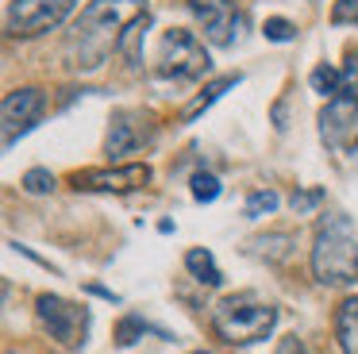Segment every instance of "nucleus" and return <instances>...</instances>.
<instances>
[{
  "instance_id": "nucleus-1",
  "label": "nucleus",
  "mask_w": 358,
  "mask_h": 354,
  "mask_svg": "<svg viewBox=\"0 0 358 354\" xmlns=\"http://www.w3.org/2000/svg\"><path fill=\"white\" fill-rule=\"evenodd\" d=\"M147 12V0H93L73 23L66 43V66L78 73H93L108 62L112 50H120V35L135 15Z\"/></svg>"
},
{
  "instance_id": "nucleus-2",
  "label": "nucleus",
  "mask_w": 358,
  "mask_h": 354,
  "mask_svg": "<svg viewBox=\"0 0 358 354\" xmlns=\"http://www.w3.org/2000/svg\"><path fill=\"white\" fill-rule=\"evenodd\" d=\"M312 277L320 285H355L358 281V235L350 215H320L312 243Z\"/></svg>"
},
{
  "instance_id": "nucleus-3",
  "label": "nucleus",
  "mask_w": 358,
  "mask_h": 354,
  "mask_svg": "<svg viewBox=\"0 0 358 354\" xmlns=\"http://www.w3.org/2000/svg\"><path fill=\"white\" fill-rule=\"evenodd\" d=\"M212 327L227 346H250L262 343L278 327V308L262 304L255 297H224L212 308Z\"/></svg>"
},
{
  "instance_id": "nucleus-4",
  "label": "nucleus",
  "mask_w": 358,
  "mask_h": 354,
  "mask_svg": "<svg viewBox=\"0 0 358 354\" xmlns=\"http://www.w3.org/2000/svg\"><path fill=\"white\" fill-rule=\"evenodd\" d=\"M158 77H170V81H201L212 69V58L204 50V43L193 35L189 27H170L158 38Z\"/></svg>"
},
{
  "instance_id": "nucleus-5",
  "label": "nucleus",
  "mask_w": 358,
  "mask_h": 354,
  "mask_svg": "<svg viewBox=\"0 0 358 354\" xmlns=\"http://www.w3.org/2000/svg\"><path fill=\"white\" fill-rule=\"evenodd\" d=\"M35 320L39 327L47 331L50 339H58L62 346L78 351L85 346V335H89V308L85 304H73L66 297H55V292H43L35 300Z\"/></svg>"
},
{
  "instance_id": "nucleus-6",
  "label": "nucleus",
  "mask_w": 358,
  "mask_h": 354,
  "mask_svg": "<svg viewBox=\"0 0 358 354\" xmlns=\"http://www.w3.org/2000/svg\"><path fill=\"white\" fill-rule=\"evenodd\" d=\"M73 4L78 0H12L8 4V35H16V38L47 35L50 27H58L73 12Z\"/></svg>"
},
{
  "instance_id": "nucleus-7",
  "label": "nucleus",
  "mask_w": 358,
  "mask_h": 354,
  "mask_svg": "<svg viewBox=\"0 0 358 354\" xmlns=\"http://www.w3.org/2000/svg\"><path fill=\"white\" fill-rule=\"evenodd\" d=\"M155 169L147 162H124V166H104V169H81L70 177L78 192H135L150 185Z\"/></svg>"
},
{
  "instance_id": "nucleus-8",
  "label": "nucleus",
  "mask_w": 358,
  "mask_h": 354,
  "mask_svg": "<svg viewBox=\"0 0 358 354\" xmlns=\"http://www.w3.org/2000/svg\"><path fill=\"white\" fill-rule=\"evenodd\" d=\"M43 112H47V97H43V89H31V85L12 89L8 97H4V104H0V120H4V150H12L16 135H27V131L43 120Z\"/></svg>"
},
{
  "instance_id": "nucleus-9",
  "label": "nucleus",
  "mask_w": 358,
  "mask_h": 354,
  "mask_svg": "<svg viewBox=\"0 0 358 354\" xmlns=\"http://www.w3.org/2000/svg\"><path fill=\"white\" fill-rule=\"evenodd\" d=\"M189 12L196 15L208 43L231 46L239 38V12H235L231 0H189Z\"/></svg>"
},
{
  "instance_id": "nucleus-10",
  "label": "nucleus",
  "mask_w": 358,
  "mask_h": 354,
  "mask_svg": "<svg viewBox=\"0 0 358 354\" xmlns=\"http://www.w3.org/2000/svg\"><path fill=\"white\" fill-rule=\"evenodd\" d=\"M358 127V97L339 92L335 100H327L324 112H320V135L327 146H347L350 131Z\"/></svg>"
},
{
  "instance_id": "nucleus-11",
  "label": "nucleus",
  "mask_w": 358,
  "mask_h": 354,
  "mask_svg": "<svg viewBox=\"0 0 358 354\" xmlns=\"http://www.w3.org/2000/svg\"><path fill=\"white\" fill-rule=\"evenodd\" d=\"M335 343L343 354H358V297H347L335 308Z\"/></svg>"
},
{
  "instance_id": "nucleus-12",
  "label": "nucleus",
  "mask_w": 358,
  "mask_h": 354,
  "mask_svg": "<svg viewBox=\"0 0 358 354\" xmlns=\"http://www.w3.org/2000/svg\"><path fill=\"white\" fill-rule=\"evenodd\" d=\"M239 81H243L239 73H227V77H216V81H212V85H204V92H201V97H193V100H189V104H185V112H181V123H193L196 115L204 112V108H212V104H216V100L224 97L227 89H235V85H239Z\"/></svg>"
},
{
  "instance_id": "nucleus-13",
  "label": "nucleus",
  "mask_w": 358,
  "mask_h": 354,
  "mask_svg": "<svg viewBox=\"0 0 358 354\" xmlns=\"http://www.w3.org/2000/svg\"><path fill=\"white\" fill-rule=\"evenodd\" d=\"M185 269H189V274H193L201 285H208V289L224 285V274H220L216 258H212V250H204V246H193V250H185Z\"/></svg>"
},
{
  "instance_id": "nucleus-14",
  "label": "nucleus",
  "mask_w": 358,
  "mask_h": 354,
  "mask_svg": "<svg viewBox=\"0 0 358 354\" xmlns=\"http://www.w3.org/2000/svg\"><path fill=\"white\" fill-rule=\"evenodd\" d=\"M143 143V135L127 123V115H120L116 123H112L108 131V143H104V150H108V158H120V154H135Z\"/></svg>"
},
{
  "instance_id": "nucleus-15",
  "label": "nucleus",
  "mask_w": 358,
  "mask_h": 354,
  "mask_svg": "<svg viewBox=\"0 0 358 354\" xmlns=\"http://www.w3.org/2000/svg\"><path fill=\"white\" fill-rule=\"evenodd\" d=\"M147 27H150V12H143V15H135L131 23L124 27V35H120V54H124L131 66H143V35H147Z\"/></svg>"
},
{
  "instance_id": "nucleus-16",
  "label": "nucleus",
  "mask_w": 358,
  "mask_h": 354,
  "mask_svg": "<svg viewBox=\"0 0 358 354\" xmlns=\"http://www.w3.org/2000/svg\"><path fill=\"white\" fill-rule=\"evenodd\" d=\"M308 85H312V92H320V97H327V100H335L343 92V77H339V69H331V66H316L308 77Z\"/></svg>"
},
{
  "instance_id": "nucleus-17",
  "label": "nucleus",
  "mask_w": 358,
  "mask_h": 354,
  "mask_svg": "<svg viewBox=\"0 0 358 354\" xmlns=\"http://www.w3.org/2000/svg\"><path fill=\"white\" fill-rule=\"evenodd\" d=\"M278 204H281V197L273 189H258V192H250L247 197V220H262V215H273L278 212Z\"/></svg>"
},
{
  "instance_id": "nucleus-18",
  "label": "nucleus",
  "mask_w": 358,
  "mask_h": 354,
  "mask_svg": "<svg viewBox=\"0 0 358 354\" xmlns=\"http://www.w3.org/2000/svg\"><path fill=\"white\" fill-rule=\"evenodd\" d=\"M189 185H193V200H196V204H212V200H216L220 192H224L220 177H216V174H208V169H196Z\"/></svg>"
},
{
  "instance_id": "nucleus-19",
  "label": "nucleus",
  "mask_w": 358,
  "mask_h": 354,
  "mask_svg": "<svg viewBox=\"0 0 358 354\" xmlns=\"http://www.w3.org/2000/svg\"><path fill=\"white\" fill-rule=\"evenodd\" d=\"M147 331H155V327H150L143 316H124V320H120V327H116V343L120 346H131V343H139Z\"/></svg>"
},
{
  "instance_id": "nucleus-20",
  "label": "nucleus",
  "mask_w": 358,
  "mask_h": 354,
  "mask_svg": "<svg viewBox=\"0 0 358 354\" xmlns=\"http://www.w3.org/2000/svg\"><path fill=\"white\" fill-rule=\"evenodd\" d=\"M24 192H31V197H47V192H55V174H50V169H43V166H35V169H27L24 174Z\"/></svg>"
},
{
  "instance_id": "nucleus-21",
  "label": "nucleus",
  "mask_w": 358,
  "mask_h": 354,
  "mask_svg": "<svg viewBox=\"0 0 358 354\" xmlns=\"http://www.w3.org/2000/svg\"><path fill=\"white\" fill-rule=\"evenodd\" d=\"M255 246H258V254H266V258H273V262H281L289 250H293V235H270V239H255Z\"/></svg>"
},
{
  "instance_id": "nucleus-22",
  "label": "nucleus",
  "mask_w": 358,
  "mask_h": 354,
  "mask_svg": "<svg viewBox=\"0 0 358 354\" xmlns=\"http://www.w3.org/2000/svg\"><path fill=\"white\" fill-rule=\"evenodd\" d=\"M262 35L270 38V43H293L296 38V27L289 20H281V15H270V20L262 23Z\"/></svg>"
},
{
  "instance_id": "nucleus-23",
  "label": "nucleus",
  "mask_w": 358,
  "mask_h": 354,
  "mask_svg": "<svg viewBox=\"0 0 358 354\" xmlns=\"http://www.w3.org/2000/svg\"><path fill=\"white\" fill-rule=\"evenodd\" d=\"M320 200H324V189H304V192H293V200H289V204H293L296 215H308Z\"/></svg>"
},
{
  "instance_id": "nucleus-24",
  "label": "nucleus",
  "mask_w": 358,
  "mask_h": 354,
  "mask_svg": "<svg viewBox=\"0 0 358 354\" xmlns=\"http://www.w3.org/2000/svg\"><path fill=\"white\" fill-rule=\"evenodd\" d=\"M339 77H343V92H350V97H358V54H350V58L343 62Z\"/></svg>"
},
{
  "instance_id": "nucleus-25",
  "label": "nucleus",
  "mask_w": 358,
  "mask_h": 354,
  "mask_svg": "<svg viewBox=\"0 0 358 354\" xmlns=\"http://www.w3.org/2000/svg\"><path fill=\"white\" fill-rule=\"evenodd\" d=\"M331 20L335 23H358V0H335Z\"/></svg>"
},
{
  "instance_id": "nucleus-26",
  "label": "nucleus",
  "mask_w": 358,
  "mask_h": 354,
  "mask_svg": "<svg viewBox=\"0 0 358 354\" xmlns=\"http://www.w3.org/2000/svg\"><path fill=\"white\" fill-rule=\"evenodd\" d=\"M273 354H308V346H304L296 335H285V339H278V351Z\"/></svg>"
},
{
  "instance_id": "nucleus-27",
  "label": "nucleus",
  "mask_w": 358,
  "mask_h": 354,
  "mask_svg": "<svg viewBox=\"0 0 358 354\" xmlns=\"http://www.w3.org/2000/svg\"><path fill=\"white\" fill-rule=\"evenodd\" d=\"M89 292H93V297H104V300H112V304H116V292H112V289H104V285H89Z\"/></svg>"
},
{
  "instance_id": "nucleus-28",
  "label": "nucleus",
  "mask_w": 358,
  "mask_h": 354,
  "mask_svg": "<svg viewBox=\"0 0 358 354\" xmlns=\"http://www.w3.org/2000/svg\"><path fill=\"white\" fill-rule=\"evenodd\" d=\"M193 354H212V351H193Z\"/></svg>"
}]
</instances>
